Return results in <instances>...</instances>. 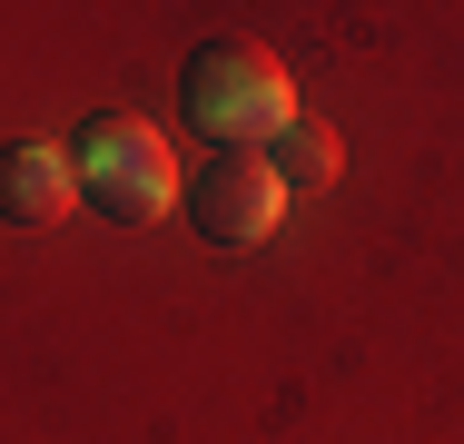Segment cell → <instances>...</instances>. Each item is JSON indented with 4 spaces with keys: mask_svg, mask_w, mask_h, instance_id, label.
<instances>
[{
    "mask_svg": "<svg viewBox=\"0 0 464 444\" xmlns=\"http://www.w3.org/2000/svg\"><path fill=\"white\" fill-rule=\"evenodd\" d=\"M179 109L208 149H267L296 119V89H286L277 50H257V40H198L179 70Z\"/></svg>",
    "mask_w": 464,
    "mask_h": 444,
    "instance_id": "cell-1",
    "label": "cell"
},
{
    "mask_svg": "<svg viewBox=\"0 0 464 444\" xmlns=\"http://www.w3.org/2000/svg\"><path fill=\"white\" fill-rule=\"evenodd\" d=\"M70 178H80V198H90L109 227H149V217H169L179 188H188V169L169 159V139H159L139 109H99V119H80V139H70Z\"/></svg>",
    "mask_w": 464,
    "mask_h": 444,
    "instance_id": "cell-2",
    "label": "cell"
},
{
    "mask_svg": "<svg viewBox=\"0 0 464 444\" xmlns=\"http://www.w3.org/2000/svg\"><path fill=\"white\" fill-rule=\"evenodd\" d=\"M179 208H188V227H198L208 247H257V237H277V217H286V178L267 169L257 149H218V159L179 188Z\"/></svg>",
    "mask_w": 464,
    "mask_h": 444,
    "instance_id": "cell-3",
    "label": "cell"
},
{
    "mask_svg": "<svg viewBox=\"0 0 464 444\" xmlns=\"http://www.w3.org/2000/svg\"><path fill=\"white\" fill-rule=\"evenodd\" d=\"M70 198H80L70 149H40V139L0 149V217L10 227H50V217H70Z\"/></svg>",
    "mask_w": 464,
    "mask_h": 444,
    "instance_id": "cell-4",
    "label": "cell"
},
{
    "mask_svg": "<svg viewBox=\"0 0 464 444\" xmlns=\"http://www.w3.org/2000/svg\"><path fill=\"white\" fill-rule=\"evenodd\" d=\"M257 159H267V169H277L286 188H326L346 149H336V129H326V119H286V129L267 139V149H257Z\"/></svg>",
    "mask_w": 464,
    "mask_h": 444,
    "instance_id": "cell-5",
    "label": "cell"
}]
</instances>
